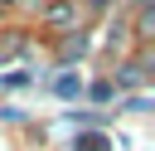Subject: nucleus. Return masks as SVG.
Wrapping results in <instances>:
<instances>
[{
	"label": "nucleus",
	"instance_id": "obj_1",
	"mask_svg": "<svg viewBox=\"0 0 155 151\" xmlns=\"http://www.w3.org/2000/svg\"><path fill=\"white\" fill-rule=\"evenodd\" d=\"M78 151H107V141H102V136H82V141H78Z\"/></svg>",
	"mask_w": 155,
	"mask_h": 151
}]
</instances>
